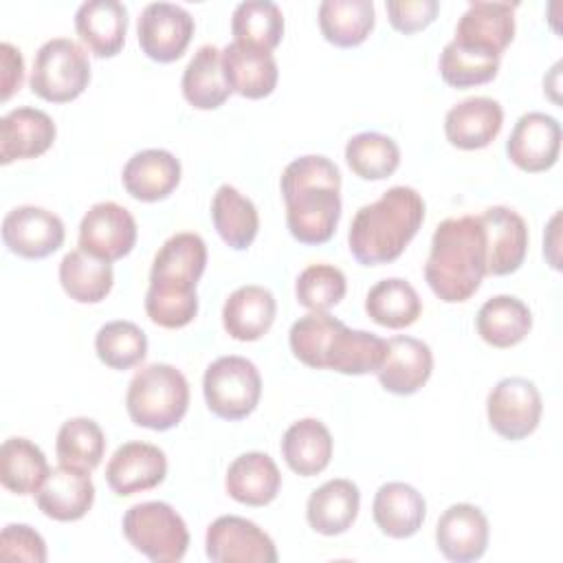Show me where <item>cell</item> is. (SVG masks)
Returning a JSON list of instances; mask_svg holds the SVG:
<instances>
[{
    "instance_id": "obj_46",
    "label": "cell",
    "mask_w": 563,
    "mask_h": 563,
    "mask_svg": "<svg viewBox=\"0 0 563 563\" xmlns=\"http://www.w3.org/2000/svg\"><path fill=\"white\" fill-rule=\"evenodd\" d=\"M0 559L4 561H46V543L40 532L26 523H9L0 534Z\"/></svg>"
},
{
    "instance_id": "obj_25",
    "label": "cell",
    "mask_w": 563,
    "mask_h": 563,
    "mask_svg": "<svg viewBox=\"0 0 563 563\" xmlns=\"http://www.w3.org/2000/svg\"><path fill=\"white\" fill-rule=\"evenodd\" d=\"M275 312L277 301L273 292L264 286L246 284L227 297L222 306V325L235 341H257L271 330Z\"/></svg>"
},
{
    "instance_id": "obj_28",
    "label": "cell",
    "mask_w": 563,
    "mask_h": 563,
    "mask_svg": "<svg viewBox=\"0 0 563 563\" xmlns=\"http://www.w3.org/2000/svg\"><path fill=\"white\" fill-rule=\"evenodd\" d=\"M361 506L358 486L352 479H330L314 488L306 504V519L319 534H343L356 521Z\"/></svg>"
},
{
    "instance_id": "obj_36",
    "label": "cell",
    "mask_w": 563,
    "mask_h": 563,
    "mask_svg": "<svg viewBox=\"0 0 563 563\" xmlns=\"http://www.w3.org/2000/svg\"><path fill=\"white\" fill-rule=\"evenodd\" d=\"M365 312L374 323L400 330L418 321L422 312V301L409 282L400 277H389L376 282L369 288L365 297Z\"/></svg>"
},
{
    "instance_id": "obj_21",
    "label": "cell",
    "mask_w": 563,
    "mask_h": 563,
    "mask_svg": "<svg viewBox=\"0 0 563 563\" xmlns=\"http://www.w3.org/2000/svg\"><path fill=\"white\" fill-rule=\"evenodd\" d=\"M53 119L37 108L22 106L0 119V163L42 156L55 141Z\"/></svg>"
},
{
    "instance_id": "obj_22",
    "label": "cell",
    "mask_w": 563,
    "mask_h": 563,
    "mask_svg": "<svg viewBox=\"0 0 563 563\" xmlns=\"http://www.w3.org/2000/svg\"><path fill=\"white\" fill-rule=\"evenodd\" d=\"M504 125V110L490 97H468L444 117L446 141L457 150H482L490 145Z\"/></svg>"
},
{
    "instance_id": "obj_41",
    "label": "cell",
    "mask_w": 563,
    "mask_h": 563,
    "mask_svg": "<svg viewBox=\"0 0 563 563\" xmlns=\"http://www.w3.org/2000/svg\"><path fill=\"white\" fill-rule=\"evenodd\" d=\"M55 453L59 464L95 471L106 453V435L92 418H70L57 431Z\"/></svg>"
},
{
    "instance_id": "obj_40",
    "label": "cell",
    "mask_w": 563,
    "mask_h": 563,
    "mask_svg": "<svg viewBox=\"0 0 563 563\" xmlns=\"http://www.w3.org/2000/svg\"><path fill=\"white\" fill-rule=\"evenodd\" d=\"M345 161L358 178L383 180L398 169L400 150L387 134L361 132L347 141Z\"/></svg>"
},
{
    "instance_id": "obj_33",
    "label": "cell",
    "mask_w": 563,
    "mask_h": 563,
    "mask_svg": "<svg viewBox=\"0 0 563 563\" xmlns=\"http://www.w3.org/2000/svg\"><path fill=\"white\" fill-rule=\"evenodd\" d=\"M59 284L77 303H99L114 284L112 264L81 249L66 253L59 262Z\"/></svg>"
},
{
    "instance_id": "obj_9",
    "label": "cell",
    "mask_w": 563,
    "mask_h": 563,
    "mask_svg": "<svg viewBox=\"0 0 563 563\" xmlns=\"http://www.w3.org/2000/svg\"><path fill=\"white\" fill-rule=\"evenodd\" d=\"M543 402L532 380L521 376L501 378L488 394L486 416L490 429L504 440L528 438L541 420Z\"/></svg>"
},
{
    "instance_id": "obj_29",
    "label": "cell",
    "mask_w": 563,
    "mask_h": 563,
    "mask_svg": "<svg viewBox=\"0 0 563 563\" xmlns=\"http://www.w3.org/2000/svg\"><path fill=\"white\" fill-rule=\"evenodd\" d=\"M372 515L383 534L407 539L422 528L427 501L411 484L387 482L374 495Z\"/></svg>"
},
{
    "instance_id": "obj_47",
    "label": "cell",
    "mask_w": 563,
    "mask_h": 563,
    "mask_svg": "<svg viewBox=\"0 0 563 563\" xmlns=\"http://www.w3.org/2000/svg\"><path fill=\"white\" fill-rule=\"evenodd\" d=\"M385 9L389 15V24L396 31L409 35L427 29L435 20L440 4L438 0H389L385 2Z\"/></svg>"
},
{
    "instance_id": "obj_16",
    "label": "cell",
    "mask_w": 563,
    "mask_h": 563,
    "mask_svg": "<svg viewBox=\"0 0 563 563\" xmlns=\"http://www.w3.org/2000/svg\"><path fill=\"white\" fill-rule=\"evenodd\" d=\"M488 519L473 504L449 506L435 526V543L444 559L471 563L484 556L488 548Z\"/></svg>"
},
{
    "instance_id": "obj_10",
    "label": "cell",
    "mask_w": 563,
    "mask_h": 563,
    "mask_svg": "<svg viewBox=\"0 0 563 563\" xmlns=\"http://www.w3.org/2000/svg\"><path fill=\"white\" fill-rule=\"evenodd\" d=\"M205 550L213 563H275L273 539L253 521L238 515H222L209 523Z\"/></svg>"
},
{
    "instance_id": "obj_18",
    "label": "cell",
    "mask_w": 563,
    "mask_h": 563,
    "mask_svg": "<svg viewBox=\"0 0 563 563\" xmlns=\"http://www.w3.org/2000/svg\"><path fill=\"white\" fill-rule=\"evenodd\" d=\"M486 231V275L515 273L528 253V227L526 220L508 207H488L482 216Z\"/></svg>"
},
{
    "instance_id": "obj_6",
    "label": "cell",
    "mask_w": 563,
    "mask_h": 563,
    "mask_svg": "<svg viewBox=\"0 0 563 563\" xmlns=\"http://www.w3.org/2000/svg\"><path fill=\"white\" fill-rule=\"evenodd\" d=\"M121 528L130 545L154 563H176L187 554V523L165 501L134 504L123 515Z\"/></svg>"
},
{
    "instance_id": "obj_34",
    "label": "cell",
    "mask_w": 563,
    "mask_h": 563,
    "mask_svg": "<svg viewBox=\"0 0 563 563\" xmlns=\"http://www.w3.org/2000/svg\"><path fill=\"white\" fill-rule=\"evenodd\" d=\"M211 220L222 242L235 251L249 249L260 229L255 205L233 185H220L216 189L211 200Z\"/></svg>"
},
{
    "instance_id": "obj_35",
    "label": "cell",
    "mask_w": 563,
    "mask_h": 563,
    "mask_svg": "<svg viewBox=\"0 0 563 563\" xmlns=\"http://www.w3.org/2000/svg\"><path fill=\"white\" fill-rule=\"evenodd\" d=\"M374 18L372 0H323L319 4L321 35L339 48L363 44L374 29Z\"/></svg>"
},
{
    "instance_id": "obj_24",
    "label": "cell",
    "mask_w": 563,
    "mask_h": 563,
    "mask_svg": "<svg viewBox=\"0 0 563 563\" xmlns=\"http://www.w3.org/2000/svg\"><path fill=\"white\" fill-rule=\"evenodd\" d=\"M180 161L167 150L136 152L123 167L121 180L125 191L141 202L167 198L180 183Z\"/></svg>"
},
{
    "instance_id": "obj_14",
    "label": "cell",
    "mask_w": 563,
    "mask_h": 563,
    "mask_svg": "<svg viewBox=\"0 0 563 563\" xmlns=\"http://www.w3.org/2000/svg\"><path fill=\"white\" fill-rule=\"evenodd\" d=\"M561 123L545 112H526L517 119L508 141V158L528 174L548 172L559 161Z\"/></svg>"
},
{
    "instance_id": "obj_5",
    "label": "cell",
    "mask_w": 563,
    "mask_h": 563,
    "mask_svg": "<svg viewBox=\"0 0 563 563\" xmlns=\"http://www.w3.org/2000/svg\"><path fill=\"white\" fill-rule=\"evenodd\" d=\"M189 407V383L169 363H152L134 374L125 394V409L136 427L167 431Z\"/></svg>"
},
{
    "instance_id": "obj_3",
    "label": "cell",
    "mask_w": 563,
    "mask_h": 563,
    "mask_svg": "<svg viewBox=\"0 0 563 563\" xmlns=\"http://www.w3.org/2000/svg\"><path fill=\"white\" fill-rule=\"evenodd\" d=\"M486 231L479 216L442 220L431 238L424 279L444 303L471 299L486 277Z\"/></svg>"
},
{
    "instance_id": "obj_44",
    "label": "cell",
    "mask_w": 563,
    "mask_h": 563,
    "mask_svg": "<svg viewBox=\"0 0 563 563\" xmlns=\"http://www.w3.org/2000/svg\"><path fill=\"white\" fill-rule=\"evenodd\" d=\"M440 75L453 88L488 84L499 70V55L449 42L440 53Z\"/></svg>"
},
{
    "instance_id": "obj_48",
    "label": "cell",
    "mask_w": 563,
    "mask_h": 563,
    "mask_svg": "<svg viewBox=\"0 0 563 563\" xmlns=\"http://www.w3.org/2000/svg\"><path fill=\"white\" fill-rule=\"evenodd\" d=\"M0 62H2V92H0V99L7 101L22 86L24 59H22V53L13 44L2 42L0 44Z\"/></svg>"
},
{
    "instance_id": "obj_1",
    "label": "cell",
    "mask_w": 563,
    "mask_h": 563,
    "mask_svg": "<svg viewBox=\"0 0 563 563\" xmlns=\"http://www.w3.org/2000/svg\"><path fill=\"white\" fill-rule=\"evenodd\" d=\"M286 224L301 244L328 242L341 218V172L321 156L306 154L290 161L282 174Z\"/></svg>"
},
{
    "instance_id": "obj_32",
    "label": "cell",
    "mask_w": 563,
    "mask_h": 563,
    "mask_svg": "<svg viewBox=\"0 0 563 563\" xmlns=\"http://www.w3.org/2000/svg\"><path fill=\"white\" fill-rule=\"evenodd\" d=\"M180 88L187 103L196 110L220 108L231 95L222 68V51H218L213 44L200 46L183 73Z\"/></svg>"
},
{
    "instance_id": "obj_17",
    "label": "cell",
    "mask_w": 563,
    "mask_h": 563,
    "mask_svg": "<svg viewBox=\"0 0 563 563\" xmlns=\"http://www.w3.org/2000/svg\"><path fill=\"white\" fill-rule=\"evenodd\" d=\"M515 9L510 2L473 0L455 26L453 42L499 55L515 37Z\"/></svg>"
},
{
    "instance_id": "obj_45",
    "label": "cell",
    "mask_w": 563,
    "mask_h": 563,
    "mask_svg": "<svg viewBox=\"0 0 563 563\" xmlns=\"http://www.w3.org/2000/svg\"><path fill=\"white\" fill-rule=\"evenodd\" d=\"M345 275L332 264H310L295 282L297 301L310 312H328L345 297Z\"/></svg>"
},
{
    "instance_id": "obj_8",
    "label": "cell",
    "mask_w": 563,
    "mask_h": 563,
    "mask_svg": "<svg viewBox=\"0 0 563 563\" xmlns=\"http://www.w3.org/2000/svg\"><path fill=\"white\" fill-rule=\"evenodd\" d=\"M202 394L209 411L222 420L251 416L262 396V376L244 356H220L202 376Z\"/></svg>"
},
{
    "instance_id": "obj_19",
    "label": "cell",
    "mask_w": 563,
    "mask_h": 563,
    "mask_svg": "<svg viewBox=\"0 0 563 563\" xmlns=\"http://www.w3.org/2000/svg\"><path fill=\"white\" fill-rule=\"evenodd\" d=\"M88 473L66 464L53 468L35 493L37 508L55 521L81 519L95 501V484Z\"/></svg>"
},
{
    "instance_id": "obj_15",
    "label": "cell",
    "mask_w": 563,
    "mask_h": 563,
    "mask_svg": "<svg viewBox=\"0 0 563 563\" xmlns=\"http://www.w3.org/2000/svg\"><path fill=\"white\" fill-rule=\"evenodd\" d=\"M165 475L167 457L163 449L150 442L121 444L106 466V482L119 497H130L156 488Z\"/></svg>"
},
{
    "instance_id": "obj_37",
    "label": "cell",
    "mask_w": 563,
    "mask_h": 563,
    "mask_svg": "<svg viewBox=\"0 0 563 563\" xmlns=\"http://www.w3.org/2000/svg\"><path fill=\"white\" fill-rule=\"evenodd\" d=\"M51 473L46 455L26 438H9L0 446V482L15 495H35Z\"/></svg>"
},
{
    "instance_id": "obj_7",
    "label": "cell",
    "mask_w": 563,
    "mask_h": 563,
    "mask_svg": "<svg viewBox=\"0 0 563 563\" xmlns=\"http://www.w3.org/2000/svg\"><path fill=\"white\" fill-rule=\"evenodd\" d=\"M90 81L86 51L68 37H53L40 46L31 70V90L44 101L68 103L77 99Z\"/></svg>"
},
{
    "instance_id": "obj_43",
    "label": "cell",
    "mask_w": 563,
    "mask_h": 563,
    "mask_svg": "<svg viewBox=\"0 0 563 563\" xmlns=\"http://www.w3.org/2000/svg\"><path fill=\"white\" fill-rule=\"evenodd\" d=\"M95 352L103 365L123 372L145 358L147 336L132 321H108L95 336Z\"/></svg>"
},
{
    "instance_id": "obj_42",
    "label": "cell",
    "mask_w": 563,
    "mask_h": 563,
    "mask_svg": "<svg viewBox=\"0 0 563 563\" xmlns=\"http://www.w3.org/2000/svg\"><path fill=\"white\" fill-rule=\"evenodd\" d=\"M341 325L343 321L330 317L328 312H308L299 317L288 332V343L295 358L308 367L325 369L332 341Z\"/></svg>"
},
{
    "instance_id": "obj_2",
    "label": "cell",
    "mask_w": 563,
    "mask_h": 563,
    "mask_svg": "<svg viewBox=\"0 0 563 563\" xmlns=\"http://www.w3.org/2000/svg\"><path fill=\"white\" fill-rule=\"evenodd\" d=\"M207 266V244L198 233L183 231L165 240L152 262L145 292L147 317L167 330L185 328L198 312L196 284Z\"/></svg>"
},
{
    "instance_id": "obj_38",
    "label": "cell",
    "mask_w": 563,
    "mask_h": 563,
    "mask_svg": "<svg viewBox=\"0 0 563 563\" xmlns=\"http://www.w3.org/2000/svg\"><path fill=\"white\" fill-rule=\"evenodd\" d=\"M385 352H387L385 339L365 330H350L343 323L332 341L325 369H334L347 376L378 372L385 358Z\"/></svg>"
},
{
    "instance_id": "obj_12",
    "label": "cell",
    "mask_w": 563,
    "mask_h": 563,
    "mask_svg": "<svg viewBox=\"0 0 563 563\" xmlns=\"http://www.w3.org/2000/svg\"><path fill=\"white\" fill-rule=\"evenodd\" d=\"M136 244V220L117 202L92 205L79 224V249L106 260L117 262L125 257Z\"/></svg>"
},
{
    "instance_id": "obj_20",
    "label": "cell",
    "mask_w": 563,
    "mask_h": 563,
    "mask_svg": "<svg viewBox=\"0 0 563 563\" xmlns=\"http://www.w3.org/2000/svg\"><path fill=\"white\" fill-rule=\"evenodd\" d=\"M433 372L431 347L413 336L387 339L385 358L376 372L385 391L396 396L416 394Z\"/></svg>"
},
{
    "instance_id": "obj_23",
    "label": "cell",
    "mask_w": 563,
    "mask_h": 563,
    "mask_svg": "<svg viewBox=\"0 0 563 563\" xmlns=\"http://www.w3.org/2000/svg\"><path fill=\"white\" fill-rule=\"evenodd\" d=\"M222 68L231 92H238L246 99H264L277 86V62L273 53L231 42L222 48Z\"/></svg>"
},
{
    "instance_id": "obj_30",
    "label": "cell",
    "mask_w": 563,
    "mask_h": 563,
    "mask_svg": "<svg viewBox=\"0 0 563 563\" xmlns=\"http://www.w3.org/2000/svg\"><path fill=\"white\" fill-rule=\"evenodd\" d=\"M475 328L482 341L493 347H512L532 330L530 308L512 295H495L482 303L475 317Z\"/></svg>"
},
{
    "instance_id": "obj_27",
    "label": "cell",
    "mask_w": 563,
    "mask_h": 563,
    "mask_svg": "<svg viewBox=\"0 0 563 563\" xmlns=\"http://www.w3.org/2000/svg\"><path fill=\"white\" fill-rule=\"evenodd\" d=\"M75 31L95 57H114L125 42L128 11L119 0H88L75 13Z\"/></svg>"
},
{
    "instance_id": "obj_11",
    "label": "cell",
    "mask_w": 563,
    "mask_h": 563,
    "mask_svg": "<svg viewBox=\"0 0 563 563\" xmlns=\"http://www.w3.org/2000/svg\"><path fill=\"white\" fill-rule=\"evenodd\" d=\"M194 18L187 9L172 2L147 4L136 24V35L141 51L158 62L169 64L183 57L194 37Z\"/></svg>"
},
{
    "instance_id": "obj_26",
    "label": "cell",
    "mask_w": 563,
    "mask_h": 563,
    "mask_svg": "<svg viewBox=\"0 0 563 563\" xmlns=\"http://www.w3.org/2000/svg\"><path fill=\"white\" fill-rule=\"evenodd\" d=\"M224 488L229 497L244 506H266L282 488V473L268 453L249 451L229 464Z\"/></svg>"
},
{
    "instance_id": "obj_4",
    "label": "cell",
    "mask_w": 563,
    "mask_h": 563,
    "mask_svg": "<svg viewBox=\"0 0 563 563\" xmlns=\"http://www.w3.org/2000/svg\"><path fill=\"white\" fill-rule=\"evenodd\" d=\"M424 220V200L413 187L396 185L356 211L347 244L363 266L389 264L402 255Z\"/></svg>"
},
{
    "instance_id": "obj_39",
    "label": "cell",
    "mask_w": 563,
    "mask_h": 563,
    "mask_svg": "<svg viewBox=\"0 0 563 563\" xmlns=\"http://www.w3.org/2000/svg\"><path fill=\"white\" fill-rule=\"evenodd\" d=\"M231 33L235 42L271 53L284 37L282 9L271 0L240 2L231 15Z\"/></svg>"
},
{
    "instance_id": "obj_13",
    "label": "cell",
    "mask_w": 563,
    "mask_h": 563,
    "mask_svg": "<svg viewBox=\"0 0 563 563\" xmlns=\"http://www.w3.org/2000/svg\"><path fill=\"white\" fill-rule=\"evenodd\" d=\"M64 238L66 231L59 216L35 205L15 207L2 220L4 246L24 260L48 257L64 244Z\"/></svg>"
},
{
    "instance_id": "obj_31",
    "label": "cell",
    "mask_w": 563,
    "mask_h": 563,
    "mask_svg": "<svg viewBox=\"0 0 563 563\" xmlns=\"http://www.w3.org/2000/svg\"><path fill=\"white\" fill-rule=\"evenodd\" d=\"M282 455L288 468L301 477L319 475L332 457V435L317 418L292 422L282 438Z\"/></svg>"
}]
</instances>
